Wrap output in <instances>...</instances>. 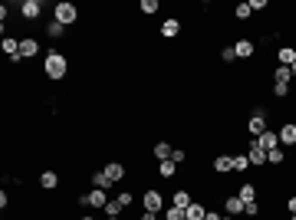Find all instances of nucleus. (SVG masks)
<instances>
[{
    "label": "nucleus",
    "mask_w": 296,
    "mask_h": 220,
    "mask_svg": "<svg viewBox=\"0 0 296 220\" xmlns=\"http://www.w3.org/2000/svg\"><path fill=\"white\" fill-rule=\"evenodd\" d=\"M43 69H46L50 79H62V76H66V69H70V59L53 49V53H46V63H43Z\"/></svg>",
    "instance_id": "obj_1"
},
{
    "label": "nucleus",
    "mask_w": 296,
    "mask_h": 220,
    "mask_svg": "<svg viewBox=\"0 0 296 220\" xmlns=\"http://www.w3.org/2000/svg\"><path fill=\"white\" fill-rule=\"evenodd\" d=\"M53 20H56V23H62V26H70V23H76V20H79V10L62 0V3H56V7H53Z\"/></svg>",
    "instance_id": "obj_2"
},
{
    "label": "nucleus",
    "mask_w": 296,
    "mask_h": 220,
    "mask_svg": "<svg viewBox=\"0 0 296 220\" xmlns=\"http://www.w3.org/2000/svg\"><path fill=\"white\" fill-rule=\"evenodd\" d=\"M86 207H92V211H106V204H109V191H102V188H92L89 194L79 197Z\"/></svg>",
    "instance_id": "obj_3"
},
{
    "label": "nucleus",
    "mask_w": 296,
    "mask_h": 220,
    "mask_svg": "<svg viewBox=\"0 0 296 220\" xmlns=\"http://www.w3.org/2000/svg\"><path fill=\"white\" fill-rule=\"evenodd\" d=\"M266 128H270V122H266V112H264V109H257L254 115H250V122H247V132L254 135V138H260Z\"/></svg>",
    "instance_id": "obj_4"
},
{
    "label": "nucleus",
    "mask_w": 296,
    "mask_h": 220,
    "mask_svg": "<svg viewBox=\"0 0 296 220\" xmlns=\"http://www.w3.org/2000/svg\"><path fill=\"white\" fill-rule=\"evenodd\" d=\"M142 207H145V211H155V214H162V207H164V197L158 194V191H145V194H142Z\"/></svg>",
    "instance_id": "obj_5"
},
{
    "label": "nucleus",
    "mask_w": 296,
    "mask_h": 220,
    "mask_svg": "<svg viewBox=\"0 0 296 220\" xmlns=\"http://www.w3.org/2000/svg\"><path fill=\"white\" fill-rule=\"evenodd\" d=\"M4 53H7L10 63H24V56H20V39L16 36H4Z\"/></svg>",
    "instance_id": "obj_6"
},
{
    "label": "nucleus",
    "mask_w": 296,
    "mask_h": 220,
    "mask_svg": "<svg viewBox=\"0 0 296 220\" xmlns=\"http://www.w3.org/2000/svg\"><path fill=\"white\" fill-rule=\"evenodd\" d=\"M247 158H250V165H257V168L266 165V151L257 145V138H254V142H247Z\"/></svg>",
    "instance_id": "obj_7"
},
{
    "label": "nucleus",
    "mask_w": 296,
    "mask_h": 220,
    "mask_svg": "<svg viewBox=\"0 0 296 220\" xmlns=\"http://www.w3.org/2000/svg\"><path fill=\"white\" fill-rule=\"evenodd\" d=\"M280 145H286V148H296V122H286V125L280 128Z\"/></svg>",
    "instance_id": "obj_8"
},
{
    "label": "nucleus",
    "mask_w": 296,
    "mask_h": 220,
    "mask_svg": "<svg viewBox=\"0 0 296 220\" xmlns=\"http://www.w3.org/2000/svg\"><path fill=\"white\" fill-rule=\"evenodd\" d=\"M257 145H260L264 151H273V148H280V135L273 132V128H266V132H264V135L257 138Z\"/></svg>",
    "instance_id": "obj_9"
},
{
    "label": "nucleus",
    "mask_w": 296,
    "mask_h": 220,
    "mask_svg": "<svg viewBox=\"0 0 296 220\" xmlns=\"http://www.w3.org/2000/svg\"><path fill=\"white\" fill-rule=\"evenodd\" d=\"M40 53V43L33 36H24L20 39V56H24V59H33V56Z\"/></svg>",
    "instance_id": "obj_10"
},
{
    "label": "nucleus",
    "mask_w": 296,
    "mask_h": 220,
    "mask_svg": "<svg viewBox=\"0 0 296 220\" xmlns=\"http://www.w3.org/2000/svg\"><path fill=\"white\" fill-rule=\"evenodd\" d=\"M40 10H43V3H40V0H24V3H20V13H24L26 20H36Z\"/></svg>",
    "instance_id": "obj_11"
},
{
    "label": "nucleus",
    "mask_w": 296,
    "mask_h": 220,
    "mask_svg": "<svg viewBox=\"0 0 296 220\" xmlns=\"http://www.w3.org/2000/svg\"><path fill=\"white\" fill-rule=\"evenodd\" d=\"M224 211H227V217H237V214H244V201L237 194L224 197Z\"/></svg>",
    "instance_id": "obj_12"
},
{
    "label": "nucleus",
    "mask_w": 296,
    "mask_h": 220,
    "mask_svg": "<svg viewBox=\"0 0 296 220\" xmlns=\"http://www.w3.org/2000/svg\"><path fill=\"white\" fill-rule=\"evenodd\" d=\"M290 79H293L290 66H276V69H273V86H286L290 89Z\"/></svg>",
    "instance_id": "obj_13"
},
{
    "label": "nucleus",
    "mask_w": 296,
    "mask_h": 220,
    "mask_svg": "<svg viewBox=\"0 0 296 220\" xmlns=\"http://www.w3.org/2000/svg\"><path fill=\"white\" fill-rule=\"evenodd\" d=\"M214 171H218V174L234 171V155H218V158H214Z\"/></svg>",
    "instance_id": "obj_14"
},
{
    "label": "nucleus",
    "mask_w": 296,
    "mask_h": 220,
    "mask_svg": "<svg viewBox=\"0 0 296 220\" xmlns=\"http://www.w3.org/2000/svg\"><path fill=\"white\" fill-rule=\"evenodd\" d=\"M234 53H237V59H250V56L257 53V46H254V39H240L234 46Z\"/></svg>",
    "instance_id": "obj_15"
},
{
    "label": "nucleus",
    "mask_w": 296,
    "mask_h": 220,
    "mask_svg": "<svg viewBox=\"0 0 296 220\" xmlns=\"http://www.w3.org/2000/svg\"><path fill=\"white\" fill-rule=\"evenodd\" d=\"M188 220H204V217H208V207H204L201 204V201H191V207H188Z\"/></svg>",
    "instance_id": "obj_16"
},
{
    "label": "nucleus",
    "mask_w": 296,
    "mask_h": 220,
    "mask_svg": "<svg viewBox=\"0 0 296 220\" xmlns=\"http://www.w3.org/2000/svg\"><path fill=\"white\" fill-rule=\"evenodd\" d=\"M152 151H155V158H158V161H168V158L174 155L172 142H155V148H152Z\"/></svg>",
    "instance_id": "obj_17"
},
{
    "label": "nucleus",
    "mask_w": 296,
    "mask_h": 220,
    "mask_svg": "<svg viewBox=\"0 0 296 220\" xmlns=\"http://www.w3.org/2000/svg\"><path fill=\"white\" fill-rule=\"evenodd\" d=\"M56 184H60V174H56V171H43V174H40V188H43V191H53Z\"/></svg>",
    "instance_id": "obj_18"
},
{
    "label": "nucleus",
    "mask_w": 296,
    "mask_h": 220,
    "mask_svg": "<svg viewBox=\"0 0 296 220\" xmlns=\"http://www.w3.org/2000/svg\"><path fill=\"white\" fill-rule=\"evenodd\" d=\"M178 33H181V20H174V16H172V20H164V23H162V36L172 39V36H178Z\"/></svg>",
    "instance_id": "obj_19"
},
{
    "label": "nucleus",
    "mask_w": 296,
    "mask_h": 220,
    "mask_svg": "<svg viewBox=\"0 0 296 220\" xmlns=\"http://www.w3.org/2000/svg\"><path fill=\"white\" fill-rule=\"evenodd\" d=\"M172 207L188 211V207H191V194H188V191H174V194H172Z\"/></svg>",
    "instance_id": "obj_20"
},
{
    "label": "nucleus",
    "mask_w": 296,
    "mask_h": 220,
    "mask_svg": "<svg viewBox=\"0 0 296 220\" xmlns=\"http://www.w3.org/2000/svg\"><path fill=\"white\" fill-rule=\"evenodd\" d=\"M276 59H280V66H293V63H296V49H293V46H280Z\"/></svg>",
    "instance_id": "obj_21"
},
{
    "label": "nucleus",
    "mask_w": 296,
    "mask_h": 220,
    "mask_svg": "<svg viewBox=\"0 0 296 220\" xmlns=\"http://www.w3.org/2000/svg\"><path fill=\"white\" fill-rule=\"evenodd\" d=\"M92 184H96V188H102V191H109L116 181H112V178H109L106 171H92Z\"/></svg>",
    "instance_id": "obj_22"
},
{
    "label": "nucleus",
    "mask_w": 296,
    "mask_h": 220,
    "mask_svg": "<svg viewBox=\"0 0 296 220\" xmlns=\"http://www.w3.org/2000/svg\"><path fill=\"white\" fill-rule=\"evenodd\" d=\"M102 171L109 174L112 181H122V178H125V165H118V161H112V165H106Z\"/></svg>",
    "instance_id": "obj_23"
},
{
    "label": "nucleus",
    "mask_w": 296,
    "mask_h": 220,
    "mask_svg": "<svg viewBox=\"0 0 296 220\" xmlns=\"http://www.w3.org/2000/svg\"><path fill=\"white\" fill-rule=\"evenodd\" d=\"M174 171H178V161H172V158H168V161H158V174H162V178H174Z\"/></svg>",
    "instance_id": "obj_24"
},
{
    "label": "nucleus",
    "mask_w": 296,
    "mask_h": 220,
    "mask_svg": "<svg viewBox=\"0 0 296 220\" xmlns=\"http://www.w3.org/2000/svg\"><path fill=\"white\" fill-rule=\"evenodd\" d=\"M122 211H125V204H122V201H118V197H109V204H106V214H109V217L116 220Z\"/></svg>",
    "instance_id": "obj_25"
},
{
    "label": "nucleus",
    "mask_w": 296,
    "mask_h": 220,
    "mask_svg": "<svg viewBox=\"0 0 296 220\" xmlns=\"http://www.w3.org/2000/svg\"><path fill=\"white\" fill-rule=\"evenodd\" d=\"M237 197H240L244 204H250V201H257V188H254V184H244V188L237 191Z\"/></svg>",
    "instance_id": "obj_26"
},
{
    "label": "nucleus",
    "mask_w": 296,
    "mask_h": 220,
    "mask_svg": "<svg viewBox=\"0 0 296 220\" xmlns=\"http://www.w3.org/2000/svg\"><path fill=\"white\" fill-rule=\"evenodd\" d=\"M283 158H286V155H283V145H280V148L266 151V165H283Z\"/></svg>",
    "instance_id": "obj_27"
},
{
    "label": "nucleus",
    "mask_w": 296,
    "mask_h": 220,
    "mask_svg": "<svg viewBox=\"0 0 296 220\" xmlns=\"http://www.w3.org/2000/svg\"><path fill=\"white\" fill-rule=\"evenodd\" d=\"M164 220H188V214L181 207H164Z\"/></svg>",
    "instance_id": "obj_28"
},
{
    "label": "nucleus",
    "mask_w": 296,
    "mask_h": 220,
    "mask_svg": "<svg viewBox=\"0 0 296 220\" xmlns=\"http://www.w3.org/2000/svg\"><path fill=\"white\" fill-rule=\"evenodd\" d=\"M62 30H66V26H62V23H56V20H53V23L46 26V36H50V39H60V36H62Z\"/></svg>",
    "instance_id": "obj_29"
},
{
    "label": "nucleus",
    "mask_w": 296,
    "mask_h": 220,
    "mask_svg": "<svg viewBox=\"0 0 296 220\" xmlns=\"http://www.w3.org/2000/svg\"><path fill=\"white\" fill-rule=\"evenodd\" d=\"M138 10H142L145 16H152V13L158 10V0H142V3H138Z\"/></svg>",
    "instance_id": "obj_30"
},
{
    "label": "nucleus",
    "mask_w": 296,
    "mask_h": 220,
    "mask_svg": "<svg viewBox=\"0 0 296 220\" xmlns=\"http://www.w3.org/2000/svg\"><path fill=\"white\" fill-rule=\"evenodd\" d=\"M250 168V158L247 155H234V171H247Z\"/></svg>",
    "instance_id": "obj_31"
},
{
    "label": "nucleus",
    "mask_w": 296,
    "mask_h": 220,
    "mask_svg": "<svg viewBox=\"0 0 296 220\" xmlns=\"http://www.w3.org/2000/svg\"><path fill=\"white\" fill-rule=\"evenodd\" d=\"M250 13H254V10H250V3H240V7L234 10V16H237V20H247Z\"/></svg>",
    "instance_id": "obj_32"
},
{
    "label": "nucleus",
    "mask_w": 296,
    "mask_h": 220,
    "mask_svg": "<svg viewBox=\"0 0 296 220\" xmlns=\"http://www.w3.org/2000/svg\"><path fill=\"white\" fill-rule=\"evenodd\" d=\"M220 59H224V63H234V59H237L234 46H224V49H220Z\"/></svg>",
    "instance_id": "obj_33"
},
{
    "label": "nucleus",
    "mask_w": 296,
    "mask_h": 220,
    "mask_svg": "<svg viewBox=\"0 0 296 220\" xmlns=\"http://www.w3.org/2000/svg\"><path fill=\"white\" fill-rule=\"evenodd\" d=\"M244 214H247V217H257V214H260V204H257V201H250V204H244Z\"/></svg>",
    "instance_id": "obj_34"
},
{
    "label": "nucleus",
    "mask_w": 296,
    "mask_h": 220,
    "mask_svg": "<svg viewBox=\"0 0 296 220\" xmlns=\"http://www.w3.org/2000/svg\"><path fill=\"white\" fill-rule=\"evenodd\" d=\"M118 201H122V204L128 207V204H132V201H135V194H132V191H122V194H118Z\"/></svg>",
    "instance_id": "obj_35"
},
{
    "label": "nucleus",
    "mask_w": 296,
    "mask_h": 220,
    "mask_svg": "<svg viewBox=\"0 0 296 220\" xmlns=\"http://www.w3.org/2000/svg\"><path fill=\"white\" fill-rule=\"evenodd\" d=\"M273 95H276V99H286L290 89H286V86H273Z\"/></svg>",
    "instance_id": "obj_36"
},
{
    "label": "nucleus",
    "mask_w": 296,
    "mask_h": 220,
    "mask_svg": "<svg viewBox=\"0 0 296 220\" xmlns=\"http://www.w3.org/2000/svg\"><path fill=\"white\" fill-rule=\"evenodd\" d=\"M250 10H266V0H250Z\"/></svg>",
    "instance_id": "obj_37"
},
{
    "label": "nucleus",
    "mask_w": 296,
    "mask_h": 220,
    "mask_svg": "<svg viewBox=\"0 0 296 220\" xmlns=\"http://www.w3.org/2000/svg\"><path fill=\"white\" fill-rule=\"evenodd\" d=\"M184 158H188V155H184V151H181V148H174V155H172V161H178V165H181V161H184Z\"/></svg>",
    "instance_id": "obj_38"
},
{
    "label": "nucleus",
    "mask_w": 296,
    "mask_h": 220,
    "mask_svg": "<svg viewBox=\"0 0 296 220\" xmlns=\"http://www.w3.org/2000/svg\"><path fill=\"white\" fill-rule=\"evenodd\" d=\"M138 220H158V214H155V211H142Z\"/></svg>",
    "instance_id": "obj_39"
},
{
    "label": "nucleus",
    "mask_w": 296,
    "mask_h": 220,
    "mask_svg": "<svg viewBox=\"0 0 296 220\" xmlns=\"http://www.w3.org/2000/svg\"><path fill=\"white\" fill-rule=\"evenodd\" d=\"M286 207H290V214H296V194H293V197L286 201Z\"/></svg>",
    "instance_id": "obj_40"
},
{
    "label": "nucleus",
    "mask_w": 296,
    "mask_h": 220,
    "mask_svg": "<svg viewBox=\"0 0 296 220\" xmlns=\"http://www.w3.org/2000/svg\"><path fill=\"white\" fill-rule=\"evenodd\" d=\"M204 220H224V217H220V214H214V211H208V217H204Z\"/></svg>",
    "instance_id": "obj_41"
},
{
    "label": "nucleus",
    "mask_w": 296,
    "mask_h": 220,
    "mask_svg": "<svg viewBox=\"0 0 296 220\" xmlns=\"http://www.w3.org/2000/svg\"><path fill=\"white\" fill-rule=\"evenodd\" d=\"M79 220H99V217H92V214H86V217H79Z\"/></svg>",
    "instance_id": "obj_42"
},
{
    "label": "nucleus",
    "mask_w": 296,
    "mask_h": 220,
    "mask_svg": "<svg viewBox=\"0 0 296 220\" xmlns=\"http://www.w3.org/2000/svg\"><path fill=\"white\" fill-rule=\"evenodd\" d=\"M290 72H293V76H296V63H293V66H290Z\"/></svg>",
    "instance_id": "obj_43"
},
{
    "label": "nucleus",
    "mask_w": 296,
    "mask_h": 220,
    "mask_svg": "<svg viewBox=\"0 0 296 220\" xmlns=\"http://www.w3.org/2000/svg\"><path fill=\"white\" fill-rule=\"evenodd\" d=\"M224 220H234V217H224Z\"/></svg>",
    "instance_id": "obj_44"
},
{
    "label": "nucleus",
    "mask_w": 296,
    "mask_h": 220,
    "mask_svg": "<svg viewBox=\"0 0 296 220\" xmlns=\"http://www.w3.org/2000/svg\"><path fill=\"white\" fill-rule=\"evenodd\" d=\"M293 220H296V214H293Z\"/></svg>",
    "instance_id": "obj_45"
},
{
    "label": "nucleus",
    "mask_w": 296,
    "mask_h": 220,
    "mask_svg": "<svg viewBox=\"0 0 296 220\" xmlns=\"http://www.w3.org/2000/svg\"><path fill=\"white\" fill-rule=\"evenodd\" d=\"M106 220H112V217H106Z\"/></svg>",
    "instance_id": "obj_46"
}]
</instances>
